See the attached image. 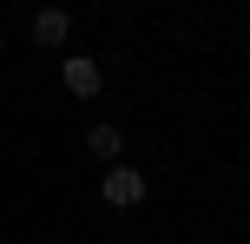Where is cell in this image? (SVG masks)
Listing matches in <instances>:
<instances>
[{
  "mask_svg": "<svg viewBox=\"0 0 250 244\" xmlns=\"http://www.w3.org/2000/svg\"><path fill=\"white\" fill-rule=\"evenodd\" d=\"M66 40H73V13H60V7H40V13H33V46L60 53Z\"/></svg>",
  "mask_w": 250,
  "mask_h": 244,
  "instance_id": "3",
  "label": "cell"
},
{
  "mask_svg": "<svg viewBox=\"0 0 250 244\" xmlns=\"http://www.w3.org/2000/svg\"><path fill=\"white\" fill-rule=\"evenodd\" d=\"M145 192H151V185H145V172H138V165H105V178H99V198H105L112 211H138V205H145Z\"/></svg>",
  "mask_w": 250,
  "mask_h": 244,
  "instance_id": "1",
  "label": "cell"
},
{
  "mask_svg": "<svg viewBox=\"0 0 250 244\" xmlns=\"http://www.w3.org/2000/svg\"><path fill=\"white\" fill-rule=\"evenodd\" d=\"M86 145H92V158L119 165V152H125V132H119V126H92V132H86Z\"/></svg>",
  "mask_w": 250,
  "mask_h": 244,
  "instance_id": "4",
  "label": "cell"
},
{
  "mask_svg": "<svg viewBox=\"0 0 250 244\" xmlns=\"http://www.w3.org/2000/svg\"><path fill=\"white\" fill-rule=\"evenodd\" d=\"M60 79H66V92H73V99H99V92H105V66L86 60V53H66Z\"/></svg>",
  "mask_w": 250,
  "mask_h": 244,
  "instance_id": "2",
  "label": "cell"
}]
</instances>
